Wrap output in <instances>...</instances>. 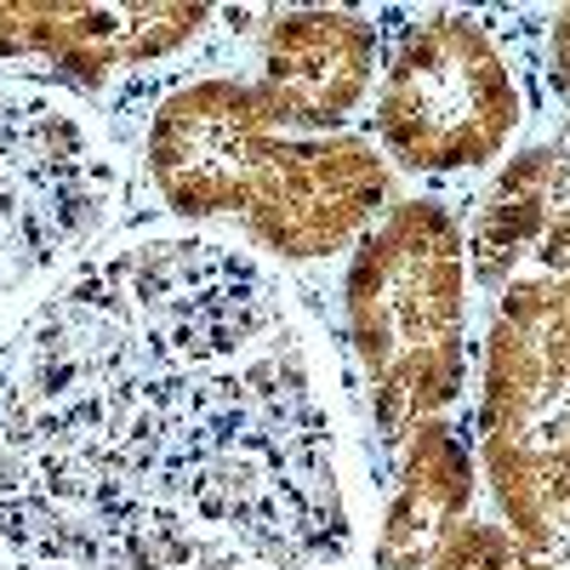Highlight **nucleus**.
<instances>
[{
	"mask_svg": "<svg viewBox=\"0 0 570 570\" xmlns=\"http://www.w3.org/2000/svg\"><path fill=\"white\" fill-rule=\"evenodd\" d=\"M0 570H354L308 320L223 240L80 263L0 389Z\"/></svg>",
	"mask_w": 570,
	"mask_h": 570,
	"instance_id": "obj_1",
	"label": "nucleus"
},
{
	"mask_svg": "<svg viewBox=\"0 0 570 570\" xmlns=\"http://www.w3.org/2000/svg\"><path fill=\"white\" fill-rule=\"evenodd\" d=\"M149 177L177 217H223L279 257L314 263L376 228L389 155L365 137L285 131L252 80L206 75L177 86L149 120Z\"/></svg>",
	"mask_w": 570,
	"mask_h": 570,
	"instance_id": "obj_2",
	"label": "nucleus"
},
{
	"mask_svg": "<svg viewBox=\"0 0 570 570\" xmlns=\"http://www.w3.org/2000/svg\"><path fill=\"white\" fill-rule=\"evenodd\" d=\"M348 343L365 371L376 434L411 445L462 389L468 240L440 200H400L376 223L343 285Z\"/></svg>",
	"mask_w": 570,
	"mask_h": 570,
	"instance_id": "obj_3",
	"label": "nucleus"
},
{
	"mask_svg": "<svg viewBox=\"0 0 570 570\" xmlns=\"http://www.w3.org/2000/svg\"><path fill=\"white\" fill-rule=\"evenodd\" d=\"M120 200L98 126L40 86H0V325L46 292Z\"/></svg>",
	"mask_w": 570,
	"mask_h": 570,
	"instance_id": "obj_4",
	"label": "nucleus"
},
{
	"mask_svg": "<svg viewBox=\"0 0 570 570\" xmlns=\"http://www.w3.org/2000/svg\"><path fill=\"white\" fill-rule=\"evenodd\" d=\"M519 131V86L502 46L468 12H428L376 91V137L405 171L491 166Z\"/></svg>",
	"mask_w": 570,
	"mask_h": 570,
	"instance_id": "obj_5",
	"label": "nucleus"
},
{
	"mask_svg": "<svg viewBox=\"0 0 570 570\" xmlns=\"http://www.w3.org/2000/svg\"><path fill=\"white\" fill-rule=\"evenodd\" d=\"M212 23V7L195 0H137V7H75V0H40L7 7L0 0V63H52L75 86H104L126 69L171 58Z\"/></svg>",
	"mask_w": 570,
	"mask_h": 570,
	"instance_id": "obj_6",
	"label": "nucleus"
},
{
	"mask_svg": "<svg viewBox=\"0 0 570 570\" xmlns=\"http://www.w3.org/2000/svg\"><path fill=\"white\" fill-rule=\"evenodd\" d=\"M376 80V23L360 12H285L263 40L257 98L285 131H337Z\"/></svg>",
	"mask_w": 570,
	"mask_h": 570,
	"instance_id": "obj_7",
	"label": "nucleus"
},
{
	"mask_svg": "<svg viewBox=\"0 0 570 570\" xmlns=\"http://www.w3.org/2000/svg\"><path fill=\"white\" fill-rule=\"evenodd\" d=\"M473 513V456L451 422H422L405 451L400 491L376 531V570H422L434 548Z\"/></svg>",
	"mask_w": 570,
	"mask_h": 570,
	"instance_id": "obj_8",
	"label": "nucleus"
},
{
	"mask_svg": "<svg viewBox=\"0 0 570 570\" xmlns=\"http://www.w3.org/2000/svg\"><path fill=\"white\" fill-rule=\"evenodd\" d=\"M559 188H564V149H525L519 160L502 166V177L491 183L480 217L468 228V263L485 292H502L531 263V252L542 246V234L553 223Z\"/></svg>",
	"mask_w": 570,
	"mask_h": 570,
	"instance_id": "obj_9",
	"label": "nucleus"
},
{
	"mask_svg": "<svg viewBox=\"0 0 570 570\" xmlns=\"http://www.w3.org/2000/svg\"><path fill=\"white\" fill-rule=\"evenodd\" d=\"M422 570H519V559H513V537L502 525H480V519L468 513Z\"/></svg>",
	"mask_w": 570,
	"mask_h": 570,
	"instance_id": "obj_10",
	"label": "nucleus"
},
{
	"mask_svg": "<svg viewBox=\"0 0 570 570\" xmlns=\"http://www.w3.org/2000/svg\"><path fill=\"white\" fill-rule=\"evenodd\" d=\"M553 86H559V98L570 104V12H559L553 18Z\"/></svg>",
	"mask_w": 570,
	"mask_h": 570,
	"instance_id": "obj_11",
	"label": "nucleus"
}]
</instances>
